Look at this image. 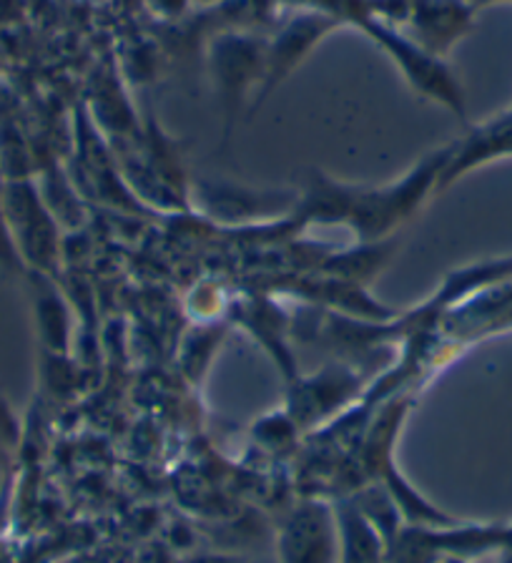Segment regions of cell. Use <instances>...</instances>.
Masks as SVG:
<instances>
[{
  "label": "cell",
  "instance_id": "obj_5",
  "mask_svg": "<svg viewBox=\"0 0 512 563\" xmlns=\"http://www.w3.org/2000/svg\"><path fill=\"white\" fill-rule=\"evenodd\" d=\"M264 66H267V43H256L254 38H242V35H226L214 43V56H211V68L219 84V93L224 99L226 109V136L232 134L234 113L240 109L244 93L256 78H264Z\"/></svg>",
  "mask_w": 512,
  "mask_h": 563
},
{
  "label": "cell",
  "instance_id": "obj_13",
  "mask_svg": "<svg viewBox=\"0 0 512 563\" xmlns=\"http://www.w3.org/2000/svg\"><path fill=\"white\" fill-rule=\"evenodd\" d=\"M8 465H11V451H8L5 438L0 435V481H3V475H5V471H8Z\"/></svg>",
  "mask_w": 512,
  "mask_h": 563
},
{
  "label": "cell",
  "instance_id": "obj_14",
  "mask_svg": "<svg viewBox=\"0 0 512 563\" xmlns=\"http://www.w3.org/2000/svg\"><path fill=\"white\" fill-rule=\"evenodd\" d=\"M490 3H500V0H470L472 8H482V5H490ZM512 3V0H510Z\"/></svg>",
  "mask_w": 512,
  "mask_h": 563
},
{
  "label": "cell",
  "instance_id": "obj_9",
  "mask_svg": "<svg viewBox=\"0 0 512 563\" xmlns=\"http://www.w3.org/2000/svg\"><path fill=\"white\" fill-rule=\"evenodd\" d=\"M470 0H418L414 5V31L420 43L432 56L445 53L472 25Z\"/></svg>",
  "mask_w": 512,
  "mask_h": 563
},
{
  "label": "cell",
  "instance_id": "obj_6",
  "mask_svg": "<svg viewBox=\"0 0 512 563\" xmlns=\"http://www.w3.org/2000/svg\"><path fill=\"white\" fill-rule=\"evenodd\" d=\"M512 156V109L498 113L496 119L472 126L463 139L447 146V158L437 179V194L445 191L460 176L470 174L498 158Z\"/></svg>",
  "mask_w": 512,
  "mask_h": 563
},
{
  "label": "cell",
  "instance_id": "obj_8",
  "mask_svg": "<svg viewBox=\"0 0 512 563\" xmlns=\"http://www.w3.org/2000/svg\"><path fill=\"white\" fill-rule=\"evenodd\" d=\"M337 23V18L330 13H312V15H302L297 21H291L285 31H281L274 43L267 46V66H264V86L259 93V101L256 106H261L264 99L281 84V78H287L291 74L299 60H302L316 41L322 35L330 33ZM254 106V109H256Z\"/></svg>",
  "mask_w": 512,
  "mask_h": 563
},
{
  "label": "cell",
  "instance_id": "obj_11",
  "mask_svg": "<svg viewBox=\"0 0 512 563\" xmlns=\"http://www.w3.org/2000/svg\"><path fill=\"white\" fill-rule=\"evenodd\" d=\"M340 533L337 563H387V543L352 498L334 504Z\"/></svg>",
  "mask_w": 512,
  "mask_h": 563
},
{
  "label": "cell",
  "instance_id": "obj_4",
  "mask_svg": "<svg viewBox=\"0 0 512 563\" xmlns=\"http://www.w3.org/2000/svg\"><path fill=\"white\" fill-rule=\"evenodd\" d=\"M359 25L367 33H372L377 43H382V46L392 53L397 64H400L404 74H408L412 86L420 88V93L445 103L447 109L455 111L460 119L467 117L463 88L453 76V70L439 60V56H432V53L418 46V43L402 38V35L392 31L387 23L382 21L377 23L372 15L365 18V21H359Z\"/></svg>",
  "mask_w": 512,
  "mask_h": 563
},
{
  "label": "cell",
  "instance_id": "obj_10",
  "mask_svg": "<svg viewBox=\"0 0 512 563\" xmlns=\"http://www.w3.org/2000/svg\"><path fill=\"white\" fill-rule=\"evenodd\" d=\"M33 285V307H35V322H38V338L53 357H64L70 350V322L68 299L60 295L56 282L41 272H29Z\"/></svg>",
  "mask_w": 512,
  "mask_h": 563
},
{
  "label": "cell",
  "instance_id": "obj_2",
  "mask_svg": "<svg viewBox=\"0 0 512 563\" xmlns=\"http://www.w3.org/2000/svg\"><path fill=\"white\" fill-rule=\"evenodd\" d=\"M0 191L8 229L25 272L56 277L60 267V227L48 201L31 179H5Z\"/></svg>",
  "mask_w": 512,
  "mask_h": 563
},
{
  "label": "cell",
  "instance_id": "obj_3",
  "mask_svg": "<svg viewBox=\"0 0 512 563\" xmlns=\"http://www.w3.org/2000/svg\"><path fill=\"white\" fill-rule=\"evenodd\" d=\"M279 563H337L340 533L334 504L307 498L289 510L277 533Z\"/></svg>",
  "mask_w": 512,
  "mask_h": 563
},
{
  "label": "cell",
  "instance_id": "obj_12",
  "mask_svg": "<svg viewBox=\"0 0 512 563\" xmlns=\"http://www.w3.org/2000/svg\"><path fill=\"white\" fill-rule=\"evenodd\" d=\"M0 269L3 272H25L21 254H18L11 229H8L5 209H3V191H0Z\"/></svg>",
  "mask_w": 512,
  "mask_h": 563
},
{
  "label": "cell",
  "instance_id": "obj_7",
  "mask_svg": "<svg viewBox=\"0 0 512 563\" xmlns=\"http://www.w3.org/2000/svg\"><path fill=\"white\" fill-rule=\"evenodd\" d=\"M359 375L347 367H324L320 375L291 383L289 418L297 428H314L332 418L342 405L357 398Z\"/></svg>",
  "mask_w": 512,
  "mask_h": 563
},
{
  "label": "cell",
  "instance_id": "obj_1",
  "mask_svg": "<svg viewBox=\"0 0 512 563\" xmlns=\"http://www.w3.org/2000/svg\"><path fill=\"white\" fill-rule=\"evenodd\" d=\"M447 158V146L422 158L404 179L387 187H347L322 174H312L304 197L297 201L294 219L302 224H349L361 244L379 242L437 194V179Z\"/></svg>",
  "mask_w": 512,
  "mask_h": 563
},
{
  "label": "cell",
  "instance_id": "obj_15",
  "mask_svg": "<svg viewBox=\"0 0 512 563\" xmlns=\"http://www.w3.org/2000/svg\"><path fill=\"white\" fill-rule=\"evenodd\" d=\"M498 563H512V551H500L498 553Z\"/></svg>",
  "mask_w": 512,
  "mask_h": 563
}]
</instances>
